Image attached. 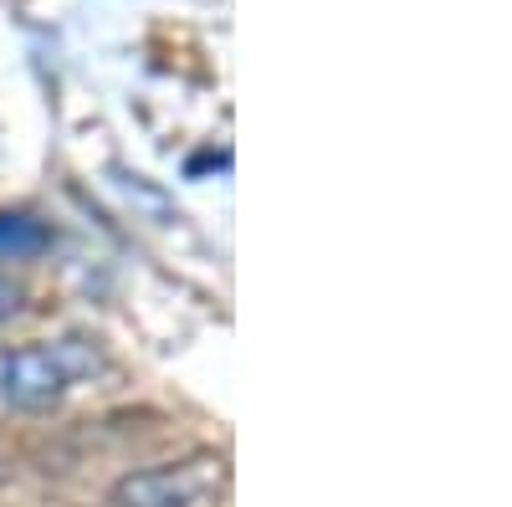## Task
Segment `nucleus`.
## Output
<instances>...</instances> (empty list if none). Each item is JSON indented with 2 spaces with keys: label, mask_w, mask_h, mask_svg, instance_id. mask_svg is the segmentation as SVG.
<instances>
[{
  "label": "nucleus",
  "mask_w": 512,
  "mask_h": 507,
  "mask_svg": "<svg viewBox=\"0 0 512 507\" xmlns=\"http://www.w3.org/2000/svg\"><path fill=\"white\" fill-rule=\"evenodd\" d=\"M93 369H103V354L93 338L26 344V349L6 354V364H0V400L11 410H47Z\"/></svg>",
  "instance_id": "obj_1"
},
{
  "label": "nucleus",
  "mask_w": 512,
  "mask_h": 507,
  "mask_svg": "<svg viewBox=\"0 0 512 507\" xmlns=\"http://www.w3.org/2000/svg\"><path fill=\"white\" fill-rule=\"evenodd\" d=\"M216 472L210 461H185V467H149V472H134L113 487V502L118 507H190Z\"/></svg>",
  "instance_id": "obj_2"
},
{
  "label": "nucleus",
  "mask_w": 512,
  "mask_h": 507,
  "mask_svg": "<svg viewBox=\"0 0 512 507\" xmlns=\"http://www.w3.org/2000/svg\"><path fill=\"white\" fill-rule=\"evenodd\" d=\"M41 251H52V231L36 216L21 210H0V262H31Z\"/></svg>",
  "instance_id": "obj_3"
},
{
  "label": "nucleus",
  "mask_w": 512,
  "mask_h": 507,
  "mask_svg": "<svg viewBox=\"0 0 512 507\" xmlns=\"http://www.w3.org/2000/svg\"><path fill=\"white\" fill-rule=\"evenodd\" d=\"M113 185H118V195L134 205V210H144V216L154 221V226H169V221H180L175 216V205H169V195L164 190H154L144 175H128V169H113Z\"/></svg>",
  "instance_id": "obj_4"
},
{
  "label": "nucleus",
  "mask_w": 512,
  "mask_h": 507,
  "mask_svg": "<svg viewBox=\"0 0 512 507\" xmlns=\"http://www.w3.org/2000/svg\"><path fill=\"white\" fill-rule=\"evenodd\" d=\"M21 308V287H11L6 277H0V318H11Z\"/></svg>",
  "instance_id": "obj_5"
}]
</instances>
